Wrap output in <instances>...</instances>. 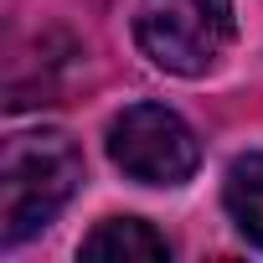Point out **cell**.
<instances>
[{
    "mask_svg": "<svg viewBox=\"0 0 263 263\" xmlns=\"http://www.w3.org/2000/svg\"><path fill=\"white\" fill-rule=\"evenodd\" d=\"M83 186V155L57 129H26L6 140L0 155V242L21 248L42 227L57 222V212Z\"/></svg>",
    "mask_w": 263,
    "mask_h": 263,
    "instance_id": "6da1fadb",
    "label": "cell"
},
{
    "mask_svg": "<svg viewBox=\"0 0 263 263\" xmlns=\"http://www.w3.org/2000/svg\"><path fill=\"white\" fill-rule=\"evenodd\" d=\"M232 0H140L135 11L140 52L176 78L212 72L232 47Z\"/></svg>",
    "mask_w": 263,
    "mask_h": 263,
    "instance_id": "7a4b0ae2",
    "label": "cell"
},
{
    "mask_svg": "<svg viewBox=\"0 0 263 263\" xmlns=\"http://www.w3.org/2000/svg\"><path fill=\"white\" fill-rule=\"evenodd\" d=\"M108 160L140 186H186L201 165V145L176 108L129 103L108 124Z\"/></svg>",
    "mask_w": 263,
    "mask_h": 263,
    "instance_id": "3957f363",
    "label": "cell"
},
{
    "mask_svg": "<svg viewBox=\"0 0 263 263\" xmlns=\"http://www.w3.org/2000/svg\"><path fill=\"white\" fill-rule=\"evenodd\" d=\"M78 253L83 258H98V263H165L171 258V242L150 222H140V217H108V222H98L83 237Z\"/></svg>",
    "mask_w": 263,
    "mask_h": 263,
    "instance_id": "277c9868",
    "label": "cell"
},
{
    "mask_svg": "<svg viewBox=\"0 0 263 263\" xmlns=\"http://www.w3.org/2000/svg\"><path fill=\"white\" fill-rule=\"evenodd\" d=\"M222 201H227V217L237 222V232L253 248H263V155H237L227 165Z\"/></svg>",
    "mask_w": 263,
    "mask_h": 263,
    "instance_id": "5b68a950",
    "label": "cell"
}]
</instances>
